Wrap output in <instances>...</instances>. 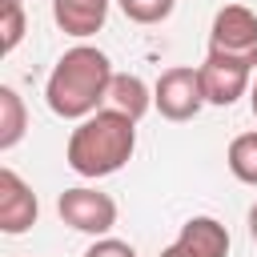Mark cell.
<instances>
[{"instance_id": "4fadbf2b", "label": "cell", "mask_w": 257, "mask_h": 257, "mask_svg": "<svg viewBox=\"0 0 257 257\" xmlns=\"http://www.w3.org/2000/svg\"><path fill=\"white\" fill-rule=\"evenodd\" d=\"M116 4H120V12H124L133 24H161V20H169L173 8H177V0H116Z\"/></svg>"}, {"instance_id": "52a82bcc", "label": "cell", "mask_w": 257, "mask_h": 257, "mask_svg": "<svg viewBox=\"0 0 257 257\" xmlns=\"http://www.w3.org/2000/svg\"><path fill=\"white\" fill-rule=\"evenodd\" d=\"M36 217H40V201L32 185L16 169H0V229L8 237H20L36 225Z\"/></svg>"}, {"instance_id": "e0dca14e", "label": "cell", "mask_w": 257, "mask_h": 257, "mask_svg": "<svg viewBox=\"0 0 257 257\" xmlns=\"http://www.w3.org/2000/svg\"><path fill=\"white\" fill-rule=\"evenodd\" d=\"M249 108H253V116H257V76H253V88H249Z\"/></svg>"}, {"instance_id": "ac0fdd59", "label": "cell", "mask_w": 257, "mask_h": 257, "mask_svg": "<svg viewBox=\"0 0 257 257\" xmlns=\"http://www.w3.org/2000/svg\"><path fill=\"white\" fill-rule=\"evenodd\" d=\"M16 4H24V0H16Z\"/></svg>"}, {"instance_id": "9a60e30c", "label": "cell", "mask_w": 257, "mask_h": 257, "mask_svg": "<svg viewBox=\"0 0 257 257\" xmlns=\"http://www.w3.org/2000/svg\"><path fill=\"white\" fill-rule=\"evenodd\" d=\"M84 257H137V249L128 241H116V237H96L84 249Z\"/></svg>"}, {"instance_id": "9c48e42d", "label": "cell", "mask_w": 257, "mask_h": 257, "mask_svg": "<svg viewBox=\"0 0 257 257\" xmlns=\"http://www.w3.org/2000/svg\"><path fill=\"white\" fill-rule=\"evenodd\" d=\"M108 4L112 0H52V20H56V28L64 36L84 40V36H92V32L104 28Z\"/></svg>"}, {"instance_id": "7a4b0ae2", "label": "cell", "mask_w": 257, "mask_h": 257, "mask_svg": "<svg viewBox=\"0 0 257 257\" xmlns=\"http://www.w3.org/2000/svg\"><path fill=\"white\" fill-rule=\"evenodd\" d=\"M133 153H137V120L124 116L120 108H100L72 128L64 161L72 173L100 181V177L120 173L133 161Z\"/></svg>"}, {"instance_id": "7c38bea8", "label": "cell", "mask_w": 257, "mask_h": 257, "mask_svg": "<svg viewBox=\"0 0 257 257\" xmlns=\"http://www.w3.org/2000/svg\"><path fill=\"white\" fill-rule=\"evenodd\" d=\"M225 165H229V173L241 185H257V133L233 137L229 141V153H225Z\"/></svg>"}, {"instance_id": "3957f363", "label": "cell", "mask_w": 257, "mask_h": 257, "mask_svg": "<svg viewBox=\"0 0 257 257\" xmlns=\"http://www.w3.org/2000/svg\"><path fill=\"white\" fill-rule=\"evenodd\" d=\"M209 56H225V60H241L257 68V16L245 4L217 8L213 28H209Z\"/></svg>"}, {"instance_id": "277c9868", "label": "cell", "mask_w": 257, "mask_h": 257, "mask_svg": "<svg viewBox=\"0 0 257 257\" xmlns=\"http://www.w3.org/2000/svg\"><path fill=\"white\" fill-rule=\"evenodd\" d=\"M205 88H201V68L193 64H173L157 76L153 84V108L165 116V120H193L201 108H205Z\"/></svg>"}, {"instance_id": "30bf717a", "label": "cell", "mask_w": 257, "mask_h": 257, "mask_svg": "<svg viewBox=\"0 0 257 257\" xmlns=\"http://www.w3.org/2000/svg\"><path fill=\"white\" fill-rule=\"evenodd\" d=\"M108 108H120L124 116L141 120V116L153 108V88H149L137 72H116V76H112V88H108Z\"/></svg>"}, {"instance_id": "2e32d148", "label": "cell", "mask_w": 257, "mask_h": 257, "mask_svg": "<svg viewBox=\"0 0 257 257\" xmlns=\"http://www.w3.org/2000/svg\"><path fill=\"white\" fill-rule=\"evenodd\" d=\"M245 225H249V237H253V245H257V201L249 205V217H245Z\"/></svg>"}, {"instance_id": "8992f818", "label": "cell", "mask_w": 257, "mask_h": 257, "mask_svg": "<svg viewBox=\"0 0 257 257\" xmlns=\"http://www.w3.org/2000/svg\"><path fill=\"white\" fill-rule=\"evenodd\" d=\"M197 68H201L205 100L217 104V108L237 104V100L253 88V68L241 64V60H225V56H209V52H205V64H197Z\"/></svg>"}, {"instance_id": "5b68a950", "label": "cell", "mask_w": 257, "mask_h": 257, "mask_svg": "<svg viewBox=\"0 0 257 257\" xmlns=\"http://www.w3.org/2000/svg\"><path fill=\"white\" fill-rule=\"evenodd\" d=\"M56 213L68 229L88 233V237H108L112 225H116V201L100 189H88V185L64 189L56 197Z\"/></svg>"}, {"instance_id": "6da1fadb", "label": "cell", "mask_w": 257, "mask_h": 257, "mask_svg": "<svg viewBox=\"0 0 257 257\" xmlns=\"http://www.w3.org/2000/svg\"><path fill=\"white\" fill-rule=\"evenodd\" d=\"M112 76H116V72H112V60H108L100 48L76 44V48H68V52L52 64V72H48V80H44V100H48V108H52L56 116H64V120H84V116L100 112V104L108 100Z\"/></svg>"}, {"instance_id": "8fae6325", "label": "cell", "mask_w": 257, "mask_h": 257, "mask_svg": "<svg viewBox=\"0 0 257 257\" xmlns=\"http://www.w3.org/2000/svg\"><path fill=\"white\" fill-rule=\"evenodd\" d=\"M28 128V108H24V96L12 88V84H0V153L16 149L20 137Z\"/></svg>"}, {"instance_id": "ba28073f", "label": "cell", "mask_w": 257, "mask_h": 257, "mask_svg": "<svg viewBox=\"0 0 257 257\" xmlns=\"http://www.w3.org/2000/svg\"><path fill=\"white\" fill-rule=\"evenodd\" d=\"M161 257H229V229L217 217H189Z\"/></svg>"}, {"instance_id": "5bb4252c", "label": "cell", "mask_w": 257, "mask_h": 257, "mask_svg": "<svg viewBox=\"0 0 257 257\" xmlns=\"http://www.w3.org/2000/svg\"><path fill=\"white\" fill-rule=\"evenodd\" d=\"M24 28H28V20H24V4H16V0H4V16H0V52L8 56V52H16V44L24 40Z\"/></svg>"}]
</instances>
